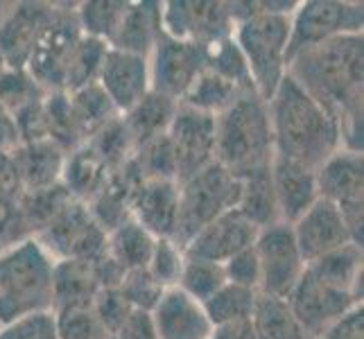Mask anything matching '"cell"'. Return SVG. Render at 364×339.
Returning a JSON list of instances; mask_svg holds the SVG:
<instances>
[{"label": "cell", "instance_id": "cell-46", "mask_svg": "<svg viewBox=\"0 0 364 339\" xmlns=\"http://www.w3.org/2000/svg\"><path fill=\"white\" fill-rule=\"evenodd\" d=\"M18 199L21 195H9L0 190V251L30 237L21 220Z\"/></svg>", "mask_w": 364, "mask_h": 339}, {"label": "cell", "instance_id": "cell-35", "mask_svg": "<svg viewBox=\"0 0 364 339\" xmlns=\"http://www.w3.org/2000/svg\"><path fill=\"white\" fill-rule=\"evenodd\" d=\"M256 296H258L256 290H249V287H240L233 283H224L204 303V310L215 328L237 323V321H249L256 306Z\"/></svg>", "mask_w": 364, "mask_h": 339}, {"label": "cell", "instance_id": "cell-31", "mask_svg": "<svg viewBox=\"0 0 364 339\" xmlns=\"http://www.w3.org/2000/svg\"><path fill=\"white\" fill-rule=\"evenodd\" d=\"M251 328L256 339H308L287 298L260 294L251 312Z\"/></svg>", "mask_w": 364, "mask_h": 339}, {"label": "cell", "instance_id": "cell-21", "mask_svg": "<svg viewBox=\"0 0 364 339\" xmlns=\"http://www.w3.org/2000/svg\"><path fill=\"white\" fill-rule=\"evenodd\" d=\"M269 177L276 210H279V220L283 224H294L319 199L315 170L301 166L296 161L274 154Z\"/></svg>", "mask_w": 364, "mask_h": 339}, {"label": "cell", "instance_id": "cell-11", "mask_svg": "<svg viewBox=\"0 0 364 339\" xmlns=\"http://www.w3.org/2000/svg\"><path fill=\"white\" fill-rule=\"evenodd\" d=\"M82 39V30L75 9L55 5L53 21L48 23L46 32L41 34L34 53L30 57L28 70L32 77L39 82L48 93L64 91L66 68L70 64V57Z\"/></svg>", "mask_w": 364, "mask_h": 339}, {"label": "cell", "instance_id": "cell-30", "mask_svg": "<svg viewBox=\"0 0 364 339\" xmlns=\"http://www.w3.org/2000/svg\"><path fill=\"white\" fill-rule=\"evenodd\" d=\"M308 271L319 276L321 281L340 287L344 292L355 294L362 298V269H364V256L360 244H346L342 249H335L317 260L308 262Z\"/></svg>", "mask_w": 364, "mask_h": 339}, {"label": "cell", "instance_id": "cell-7", "mask_svg": "<svg viewBox=\"0 0 364 339\" xmlns=\"http://www.w3.org/2000/svg\"><path fill=\"white\" fill-rule=\"evenodd\" d=\"M364 5L340 3V0H306L296 3L290 16V43L287 64L301 53L326 43L335 36L362 34Z\"/></svg>", "mask_w": 364, "mask_h": 339}, {"label": "cell", "instance_id": "cell-37", "mask_svg": "<svg viewBox=\"0 0 364 339\" xmlns=\"http://www.w3.org/2000/svg\"><path fill=\"white\" fill-rule=\"evenodd\" d=\"M124 9H127V3H122V0H91V3L77 5L75 16H77L82 34L93 36V39H100L109 45L122 21Z\"/></svg>", "mask_w": 364, "mask_h": 339}, {"label": "cell", "instance_id": "cell-23", "mask_svg": "<svg viewBox=\"0 0 364 339\" xmlns=\"http://www.w3.org/2000/svg\"><path fill=\"white\" fill-rule=\"evenodd\" d=\"M66 154V149L53 141H23L9 152L21 193H39L61 183Z\"/></svg>", "mask_w": 364, "mask_h": 339}, {"label": "cell", "instance_id": "cell-49", "mask_svg": "<svg viewBox=\"0 0 364 339\" xmlns=\"http://www.w3.org/2000/svg\"><path fill=\"white\" fill-rule=\"evenodd\" d=\"M111 339H156L154 323H152V317H149V312L132 310Z\"/></svg>", "mask_w": 364, "mask_h": 339}, {"label": "cell", "instance_id": "cell-16", "mask_svg": "<svg viewBox=\"0 0 364 339\" xmlns=\"http://www.w3.org/2000/svg\"><path fill=\"white\" fill-rule=\"evenodd\" d=\"M55 5L16 3L0 14V68L25 70L30 57L53 21Z\"/></svg>", "mask_w": 364, "mask_h": 339}, {"label": "cell", "instance_id": "cell-20", "mask_svg": "<svg viewBox=\"0 0 364 339\" xmlns=\"http://www.w3.org/2000/svg\"><path fill=\"white\" fill-rule=\"evenodd\" d=\"M149 317L156 339H210L215 333L204 306L179 287L163 290Z\"/></svg>", "mask_w": 364, "mask_h": 339}, {"label": "cell", "instance_id": "cell-44", "mask_svg": "<svg viewBox=\"0 0 364 339\" xmlns=\"http://www.w3.org/2000/svg\"><path fill=\"white\" fill-rule=\"evenodd\" d=\"M0 339H59L55 315L43 312L0 325Z\"/></svg>", "mask_w": 364, "mask_h": 339}, {"label": "cell", "instance_id": "cell-51", "mask_svg": "<svg viewBox=\"0 0 364 339\" xmlns=\"http://www.w3.org/2000/svg\"><path fill=\"white\" fill-rule=\"evenodd\" d=\"M210 339H222V337H220V335H215V333H213V337H210Z\"/></svg>", "mask_w": 364, "mask_h": 339}, {"label": "cell", "instance_id": "cell-2", "mask_svg": "<svg viewBox=\"0 0 364 339\" xmlns=\"http://www.w3.org/2000/svg\"><path fill=\"white\" fill-rule=\"evenodd\" d=\"M267 111L276 156L317 170L342 147L337 118L287 77V72L267 99Z\"/></svg>", "mask_w": 364, "mask_h": 339}, {"label": "cell", "instance_id": "cell-38", "mask_svg": "<svg viewBox=\"0 0 364 339\" xmlns=\"http://www.w3.org/2000/svg\"><path fill=\"white\" fill-rule=\"evenodd\" d=\"M138 172H141L143 181H177V161H174V152L170 145L168 134H163L159 138H152L145 145L136 147V152L132 154Z\"/></svg>", "mask_w": 364, "mask_h": 339}, {"label": "cell", "instance_id": "cell-28", "mask_svg": "<svg viewBox=\"0 0 364 339\" xmlns=\"http://www.w3.org/2000/svg\"><path fill=\"white\" fill-rule=\"evenodd\" d=\"M109 170L89 147L80 145L66 154L64 172H61V185L75 202L89 204L91 199L102 190V185L109 179Z\"/></svg>", "mask_w": 364, "mask_h": 339}, {"label": "cell", "instance_id": "cell-43", "mask_svg": "<svg viewBox=\"0 0 364 339\" xmlns=\"http://www.w3.org/2000/svg\"><path fill=\"white\" fill-rule=\"evenodd\" d=\"M118 292L134 310L152 312V308L156 306V301L163 294V287L154 281V276L145 267V269H134L124 274L118 285Z\"/></svg>", "mask_w": 364, "mask_h": 339}, {"label": "cell", "instance_id": "cell-29", "mask_svg": "<svg viewBox=\"0 0 364 339\" xmlns=\"http://www.w3.org/2000/svg\"><path fill=\"white\" fill-rule=\"evenodd\" d=\"M68 95V109H70V118L75 124V131H77L80 143H89L91 138L105 129L111 120L118 118V111L111 104V99L107 93L100 89L97 82L84 86L80 91L66 93Z\"/></svg>", "mask_w": 364, "mask_h": 339}, {"label": "cell", "instance_id": "cell-24", "mask_svg": "<svg viewBox=\"0 0 364 339\" xmlns=\"http://www.w3.org/2000/svg\"><path fill=\"white\" fill-rule=\"evenodd\" d=\"M102 290L95 260H57L53 274V315L93 306Z\"/></svg>", "mask_w": 364, "mask_h": 339}, {"label": "cell", "instance_id": "cell-5", "mask_svg": "<svg viewBox=\"0 0 364 339\" xmlns=\"http://www.w3.org/2000/svg\"><path fill=\"white\" fill-rule=\"evenodd\" d=\"M55 260L34 240L0 251V325L53 312Z\"/></svg>", "mask_w": 364, "mask_h": 339}, {"label": "cell", "instance_id": "cell-17", "mask_svg": "<svg viewBox=\"0 0 364 339\" xmlns=\"http://www.w3.org/2000/svg\"><path fill=\"white\" fill-rule=\"evenodd\" d=\"M97 86L107 93L118 116H124L152 91L147 57L109 48L97 75Z\"/></svg>", "mask_w": 364, "mask_h": 339}, {"label": "cell", "instance_id": "cell-14", "mask_svg": "<svg viewBox=\"0 0 364 339\" xmlns=\"http://www.w3.org/2000/svg\"><path fill=\"white\" fill-rule=\"evenodd\" d=\"M163 34L208 48L233 34V18L227 3L172 0L161 5Z\"/></svg>", "mask_w": 364, "mask_h": 339}, {"label": "cell", "instance_id": "cell-10", "mask_svg": "<svg viewBox=\"0 0 364 339\" xmlns=\"http://www.w3.org/2000/svg\"><path fill=\"white\" fill-rule=\"evenodd\" d=\"M48 256L57 260H97L105 254L107 233L82 202H73L34 235Z\"/></svg>", "mask_w": 364, "mask_h": 339}, {"label": "cell", "instance_id": "cell-1", "mask_svg": "<svg viewBox=\"0 0 364 339\" xmlns=\"http://www.w3.org/2000/svg\"><path fill=\"white\" fill-rule=\"evenodd\" d=\"M292 77L312 99L340 122L342 147L362 152V89H364V39L346 34L296 55L287 64Z\"/></svg>", "mask_w": 364, "mask_h": 339}, {"label": "cell", "instance_id": "cell-26", "mask_svg": "<svg viewBox=\"0 0 364 339\" xmlns=\"http://www.w3.org/2000/svg\"><path fill=\"white\" fill-rule=\"evenodd\" d=\"M177 107L179 102H174V99L161 95L156 91H149L132 111L120 116L124 129H127L134 143V152H136V147L145 145L147 141H152V138L168 134V127L174 118Z\"/></svg>", "mask_w": 364, "mask_h": 339}, {"label": "cell", "instance_id": "cell-25", "mask_svg": "<svg viewBox=\"0 0 364 339\" xmlns=\"http://www.w3.org/2000/svg\"><path fill=\"white\" fill-rule=\"evenodd\" d=\"M161 5L156 0H138V3H127L122 21L111 39L109 48L124 50L141 57H149L156 41L163 34L161 23Z\"/></svg>", "mask_w": 364, "mask_h": 339}, {"label": "cell", "instance_id": "cell-6", "mask_svg": "<svg viewBox=\"0 0 364 339\" xmlns=\"http://www.w3.org/2000/svg\"><path fill=\"white\" fill-rule=\"evenodd\" d=\"M240 179L215 161L195 177L179 183V212L172 240L186 247L193 237L215 217L237 206Z\"/></svg>", "mask_w": 364, "mask_h": 339}, {"label": "cell", "instance_id": "cell-50", "mask_svg": "<svg viewBox=\"0 0 364 339\" xmlns=\"http://www.w3.org/2000/svg\"><path fill=\"white\" fill-rule=\"evenodd\" d=\"M21 143H23V138H21L16 118L3 107V102H0V152H5V154L14 152Z\"/></svg>", "mask_w": 364, "mask_h": 339}, {"label": "cell", "instance_id": "cell-32", "mask_svg": "<svg viewBox=\"0 0 364 339\" xmlns=\"http://www.w3.org/2000/svg\"><path fill=\"white\" fill-rule=\"evenodd\" d=\"M235 208L240 210L251 224H256L258 229H265L269 224L281 222L279 210H276V202H274L269 168L240 177V197H237Z\"/></svg>", "mask_w": 364, "mask_h": 339}, {"label": "cell", "instance_id": "cell-45", "mask_svg": "<svg viewBox=\"0 0 364 339\" xmlns=\"http://www.w3.org/2000/svg\"><path fill=\"white\" fill-rule=\"evenodd\" d=\"M93 310H95L97 319L102 321V325L107 328L109 337H114L116 330L120 328V323L127 319V315L134 308L122 298L118 287H102L93 301Z\"/></svg>", "mask_w": 364, "mask_h": 339}, {"label": "cell", "instance_id": "cell-12", "mask_svg": "<svg viewBox=\"0 0 364 339\" xmlns=\"http://www.w3.org/2000/svg\"><path fill=\"white\" fill-rule=\"evenodd\" d=\"M147 61L152 91L181 102L195 80L206 70V48L161 34Z\"/></svg>", "mask_w": 364, "mask_h": 339}, {"label": "cell", "instance_id": "cell-22", "mask_svg": "<svg viewBox=\"0 0 364 339\" xmlns=\"http://www.w3.org/2000/svg\"><path fill=\"white\" fill-rule=\"evenodd\" d=\"M179 212V181H143L132 197L129 215L152 237H172Z\"/></svg>", "mask_w": 364, "mask_h": 339}, {"label": "cell", "instance_id": "cell-40", "mask_svg": "<svg viewBox=\"0 0 364 339\" xmlns=\"http://www.w3.org/2000/svg\"><path fill=\"white\" fill-rule=\"evenodd\" d=\"M84 145L105 163V168L109 172L118 170L122 163H127L134 154V143L127 129H124L120 116L116 120H111L105 129H100L91 141Z\"/></svg>", "mask_w": 364, "mask_h": 339}, {"label": "cell", "instance_id": "cell-15", "mask_svg": "<svg viewBox=\"0 0 364 339\" xmlns=\"http://www.w3.org/2000/svg\"><path fill=\"white\" fill-rule=\"evenodd\" d=\"M177 161V181H186L215 161V116L179 102L168 127Z\"/></svg>", "mask_w": 364, "mask_h": 339}, {"label": "cell", "instance_id": "cell-8", "mask_svg": "<svg viewBox=\"0 0 364 339\" xmlns=\"http://www.w3.org/2000/svg\"><path fill=\"white\" fill-rule=\"evenodd\" d=\"M319 197L337 206L353 242L364 240V156L340 147L315 170Z\"/></svg>", "mask_w": 364, "mask_h": 339}, {"label": "cell", "instance_id": "cell-33", "mask_svg": "<svg viewBox=\"0 0 364 339\" xmlns=\"http://www.w3.org/2000/svg\"><path fill=\"white\" fill-rule=\"evenodd\" d=\"M245 93H249V91L240 89L237 84L224 80L222 75L206 68L195 80V84L191 86V89H188V93L181 99V104L193 107V109L204 111V113H210V116H220L222 111H227Z\"/></svg>", "mask_w": 364, "mask_h": 339}, {"label": "cell", "instance_id": "cell-4", "mask_svg": "<svg viewBox=\"0 0 364 339\" xmlns=\"http://www.w3.org/2000/svg\"><path fill=\"white\" fill-rule=\"evenodd\" d=\"M274 138L267 102L256 91L245 93L215 116V163L233 177L269 168Z\"/></svg>", "mask_w": 364, "mask_h": 339}, {"label": "cell", "instance_id": "cell-3", "mask_svg": "<svg viewBox=\"0 0 364 339\" xmlns=\"http://www.w3.org/2000/svg\"><path fill=\"white\" fill-rule=\"evenodd\" d=\"M233 18V41L251 75L254 91L265 99L287 72L290 16L296 3H227Z\"/></svg>", "mask_w": 364, "mask_h": 339}, {"label": "cell", "instance_id": "cell-18", "mask_svg": "<svg viewBox=\"0 0 364 339\" xmlns=\"http://www.w3.org/2000/svg\"><path fill=\"white\" fill-rule=\"evenodd\" d=\"M258 226L251 224L240 210L231 208L224 215L215 217L210 224H206L191 242L183 247V254L188 258H199L208 262L224 265L235 254L249 249L256 242Z\"/></svg>", "mask_w": 364, "mask_h": 339}, {"label": "cell", "instance_id": "cell-47", "mask_svg": "<svg viewBox=\"0 0 364 339\" xmlns=\"http://www.w3.org/2000/svg\"><path fill=\"white\" fill-rule=\"evenodd\" d=\"M222 267H224V276H227V283L249 287V290L258 292L260 269H258V258H256L254 244L240 251V254H235L233 258H229Z\"/></svg>", "mask_w": 364, "mask_h": 339}, {"label": "cell", "instance_id": "cell-36", "mask_svg": "<svg viewBox=\"0 0 364 339\" xmlns=\"http://www.w3.org/2000/svg\"><path fill=\"white\" fill-rule=\"evenodd\" d=\"M107 50L109 45L105 41L82 34L77 48H75V53L70 57V64L66 68L64 93L80 91L84 86L97 82V75H100V68H102Z\"/></svg>", "mask_w": 364, "mask_h": 339}, {"label": "cell", "instance_id": "cell-41", "mask_svg": "<svg viewBox=\"0 0 364 339\" xmlns=\"http://www.w3.org/2000/svg\"><path fill=\"white\" fill-rule=\"evenodd\" d=\"M183 262H186L183 247H179L172 237H159L154 242L152 256H149L147 271L154 276V281L163 290H168V287H177Z\"/></svg>", "mask_w": 364, "mask_h": 339}, {"label": "cell", "instance_id": "cell-48", "mask_svg": "<svg viewBox=\"0 0 364 339\" xmlns=\"http://www.w3.org/2000/svg\"><path fill=\"white\" fill-rule=\"evenodd\" d=\"M315 339H364V308H353Z\"/></svg>", "mask_w": 364, "mask_h": 339}, {"label": "cell", "instance_id": "cell-39", "mask_svg": "<svg viewBox=\"0 0 364 339\" xmlns=\"http://www.w3.org/2000/svg\"><path fill=\"white\" fill-rule=\"evenodd\" d=\"M224 283H227V276H224L222 265H218V262H208V260H199V258H188L186 256L177 287L204 306Z\"/></svg>", "mask_w": 364, "mask_h": 339}, {"label": "cell", "instance_id": "cell-9", "mask_svg": "<svg viewBox=\"0 0 364 339\" xmlns=\"http://www.w3.org/2000/svg\"><path fill=\"white\" fill-rule=\"evenodd\" d=\"M254 251L260 269L258 292L276 298H287L306 271V260L294 242L290 224L276 222L260 229Z\"/></svg>", "mask_w": 364, "mask_h": 339}, {"label": "cell", "instance_id": "cell-34", "mask_svg": "<svg viewBox=\"0 0 364 339\" xmlns=\"http://www.w3.org/2000/svg\"><path fill=\"white\" fill-rule=\"evenodd\" d=\"M46 95L48 91L28 70L0 68V102L16 118V122L39 107Z\"/></svg>", "mask_w": 364, "mask_h": 339}, {"label": "cell", "instance_id": "cell-13", "mask_svg": "<svg viewBox=\"0 0 364 339\" xmlns=\"http://www.w3.org/2000/svg\"><path fill=\"white\" fill-rule=\"evenodd\" d=\"M287 303H290L299 323L304 325L308 339H315L353 308L362 306V298L321 281L306 267L292 294L287 296Z\"/></svg>", "mask_w": 364, "mask_h": 339}, {"label": "cell", "instance_id": "cell-19", "mask_svg": "<svg viewBox=\"0 0 364 339\" xmlns=\"http://www.w3.org/2000/svg\"><path fill=\"white\" fill-rule=\"evenodd\" d=\"M290 229L306 265L353 242L342 212L321 197L294 224H290Z\"/></svg>", "mask_w": 364, "mask_h": 339}, {"label": "cell", "instance_id": "cell-27", "mask_svg": "<svg viewBox=\"0 0 364 339\" xmlns=\"http://www.w3.org/2000/svg\"><path fill=\"white\" fill-rule=\"evenodd\" d=\"M156 237L149 235L141 224H136L132 217L116 226L114 231L107 233V244H105V256L114 262V265L122 271H134V269H145L149 256H152Z\"/></svg>", "mask_w": 364, "mask_h": 339}, {"label": "cell", "instance_id": "cell-42", "mask_svg": "<svg viewBox=\"0 0 364 339\" xmlns=\"http://www.w3.org/2000/svg\"><path fill=\"white\" fill-rule=\"evenodd\" d=\"M55 323L59 339H111L102 321L97 319L93 306L57 312Z\"/></svg>", "mask_w": 364, "mask_h": 339}]
</instances>
